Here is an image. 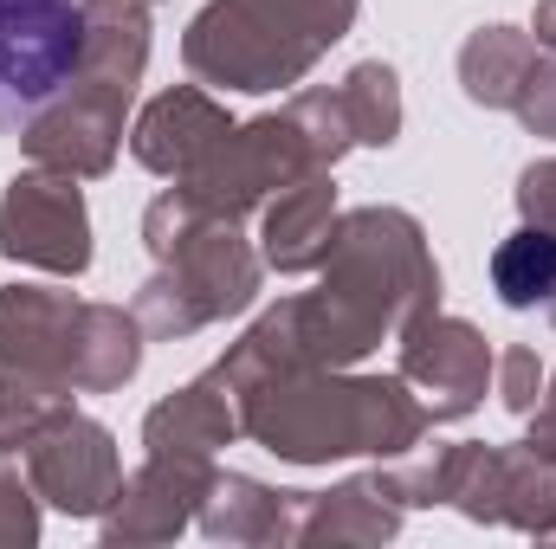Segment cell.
I'll return each mask as SVG.
<instances>
[{"label": "cell", "instance_id": "1", "mask_svg": "<svg viewBox=\"0 0 556 549\" xmlns=\"http://www.w3.org/2000/svg\"><path fill=\"white\" fill-rule=\"evenodd\" d=\"M85 7L78 0H0V130H26L85 72Z\"/></svg>", "mask_w": 556, "mask_h": 549}]
</instances>
